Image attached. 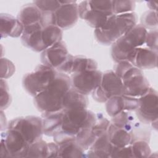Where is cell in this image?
<instances>
[{
	"instance_id": "obj_17",
	"label": "cell",
	"mask_w": 158,
	"mask_h": 158,
	"mask_svg": "<svg viewBox=\"0 0 158 158\" xmlns=\"http://www.w3.org/2000/svg\"><path fill=\"white\" fill-rule=\"evenodd\" d=\"M106 103V112L112 117L122 111L135 110L138 106V99L137 98L122 94L110 98Z\"/></svg>"
},
{
	"instance_id": "obj_26",
	"label": "cell",
	"mask_w": 158,
	"mask_h": 158,
	"mask_svg": "<svg viewBox=\"0 0 158 158\" xmlns=\"http://www.w3.org/2000/svg\"><path fill=\"white\" fill-rule=\"evenodd\" d=\"M59 146L58 157H84L85 151L77 144L76 139L64 141Z\"/></svg>"
},
{
	"instance_id": "obj_2",
	"label": "cell",
	"mask_w": 158,
	"mask_h": 158,
	"mask_svg": "<svg viewBox=\"0 0 158 158\" xmlns=\"http://www.w3.org/2000/svg\"><path fill=\"white\" fill-rule=\"evenodd\" d=\"M137 19L135 12L112 14L107 18L103 27L95 29V38L102 44L112 45L137 24Z\"/></svg>"
},
{
	"instance_id": "obj_11",
	"label": "cell",
	"mask_w": 158,
	"mask_h": 158,
	"mask_svg": "<svg viewBox=\"0 0 158 158\" xmlns=\"http://www.w3.org/2000/svg\"><path fill=\"white\" fill-rule=\"evenodd\" d=\"M1 140L4 144L9 157H27L30 144L18 131L7 129L2 133Z\"/></svg>"
},
{
	"instance_id": "obj_13",
	"label": "cell",
	"mask_w": 158,
	"mask_h": 158,
	"mask_svg": "<svg viewBox=\"0 0 158 158\" xmlns=\"http://www.w3.org/2000/svg\"><path fill=\"white\" fill-rule=\"evenodd\" d=\"M96 69H98V63L94 59L83 56H73L69 54L66 60L56 70L69 75Z\"/></svg>"
},
{
	"instance_id": "obj_19",
	"label": "cell",
	"mask_w": 158,
	"mask_h": 158,
	"mask_svg": "<svg viewBox=\"0 0 158 158\" xmlns=\"http://www.w3.org/2000/svg\"><path fill=\"white\" fill-rule=\"evenodd\" d=\"M96 114L88 110L85 122L75 136L77 144L85 151L88 150L97 138L92 132V127L96 123Z\"/></svg>"
},
{
	"instance_id": "obj_14",
	"label": "cell",
	"mask_w": 158,
	"mask_h": 158,
	"mask_svg": "<svg viewBox=\"0 0 158 158\" xmlns=\"http://www.w3.org/2000/svg\"><path fill=\"white\" fill-rule=\"evenodd\" d=\"M127 60L140 70L154 69L157 65V51L146 46L138 47L128 54Z\"/></svg>"
},
{
	"instance_id": "obj_33",
	"label": "cell",
	"mask_w": 158,
	"mask_h": 158,
	"mask_svg": "<svg viewBox=\"0 0 158 158\" xmlns=\"http://www.w3.org/2000/svg\"><path fill=\"white\" fill-rule=\"evenodd\" d=\"M146 30L149 28L153 30L157 25V10H149L143 14L141 18V24Z\"/></svg>"
},
{
	"instance_id": "obj_31",
	"label": "cell",
	"mask_w": 158,
	"mask_h": 158,
	"mask_svg": "<svg viewBox=\"0 0 158 158\" xmlns=\"http://www.w3.org/2000/svg\"><path fill=\"white\" fill-rule=\"evenodd\" d=\"M110 124V121L104 117L102 114H96V121L92 127V132L98 138L107 133Z\"/></svg>"
},
{
	"instance_id": "obj_16",
	"label": "cell",
	"mask_w": 158,
	"mask_h": 158,
	"mask_svg": "<svg viewBox=\"0 0 158 158\" xmlns=\"http://www.w3.org/2000/svg\"><path fill=\"white\" fill-rule=\"evenodd\" d=\"M69 54L66 45L62 40L43 51L41 61L43 65L56 70L66 60Z\"/></svg>"
},
{
	"instance_id": "obj_8",
	"label": "cell",
	"mask_w": 158,
	"mask_h": 158,
	"mask_svg": "<svg viewBox=\"0 0 158 158\" xmlns=\"http://www.w3.org/2000/svg\"><path fill=\"white\" fill-rule=\"evenodd\" d=\"M93 98L98 102H106L114 96L123 94L122 80L114 70H107L102 73L100 85L92 92Z\"/></svg>"
},
{
	"instance_id": "obj_12",
	"label": "cell",
	"mask_w": 158,
	"mask_h": 158,
	"mask_svg": "<svg viewBox=\"0 0 158 158\" xmlns=\"http://www.w3.org/2000/svg\"><path fill=\"white\" fill-rule=\"evenodd\" d=\"M61 6L54 14V25L61 29H68L77 22L79 14L75 1H59Z\"/></svg>"
},
{
	"instance_id": "obj_29",
	"label": "cell",
	"mask_w": 158,
	"mask_h": 158,
	"mask_svg": "<svg viewBox=\"0 0 158 158\" xmlns=\"http://www.w3.org/2000/svg\"><path fill=\"white\" fill-rule=\"evenodd\" d=\"M132 152L134 157L144 158L151 156V151L147 141L144 139H137L131 144Z\"/></svg>"
},
{
	"instance_id": "obj_32",
	"label": "cell",
	"mask_w": 158,
	"mask_h": 158,
	"mask_svg": "<svg viewBox=\"0 0 158 158\" xmlns=\"http://www.w3.org/2000/svg\"><path fill=\"white\" fill-rule=\"evenodd\" d=\"M33 3L41 12L44 13H54L61 6L60 1L57 0L34 1Z\"/></svg>"
},
{
	"instance_id": "obj_6",
	"label": "cell",
	"mask_w": 158,
	"mask_h": 158,
	"mask_svg": "<svg viewBox=\"0 0 158 158\" xmlns=\"http://www.w3.org/2000/svg\"><path fill=\"white\" fill-rule=\"evenodd\" d=\"M57 73V71L55 69L43 64L38 65L34 71L23 77V87L28 93L35 97L45 89Z\"/></svg>"
},
{
	"instance_id": "obj_35",
	"label": "cell",
	"mask_w": 158,
	"mask_h": 158,
	"mask_svg": "<svg viewBox=\"0 0 158 158\" xmlns=\"http://www.w3.org/2000/svg\"><path fill=\"white\" fill-rule=\"evenodd\" d=\"M10 103L8 86L6 81L1 78V110L6 109Z\"/></svg>"
},
{
	"instance_id": "obj_34",
	"label": "cell",
	"mask_w": 158,
	"mask_h": 158,
	"mask_svg": "<svg viewBox=\"0 0 158 158\" xmlns=\"http://www.w3.org/2000/svg\"><path fill=\"white\" fill-rule=\"evenodd\" d=\"M15 67L14 64L6 58L1 59V78H8L15 72Z\"/></svg>"
},
{
	"instance_id": "obj_36",
	"label": "cell",
	"mask_w": 158,
	"mask_h": 158,
	"mask_svg": "<svg viewBox=\"0 0 158 158\" xmlns=\"http://www.w3.org/2000/svg\"><path fill=\"white\" fill-rule=\"evenodd\" d=\"M110 157H134L131 145L129 144L122 148H117L114 146Z\"/></svg>"
},
{
	"instance_id": "obj_24",
	"label": "cell",
	"mask_w": 158,
	"mask_h": 158,
	"mask_svg": "<svg viewBox=\"0 0 158 158\" xmlns=\"http://www.w3.org/2000/svg\"><path fill=\"white\" fill-rule=\"evenodd\" d=\"M113 145L110 143L107 133L98 137L88 149L87 156L89 157H110Z\"/></svg>"
},
{
	"instance_id": "obj_21",
	"label": "cell",
	"mask_w": 158,
	"mask_h": 158,
	"mask_svg": "<svg viewBox=\"0 0 158 158\" xmlns=\"http://www.w3.org/2000/svg\"><path fill=\"white\" fill-rule=\"evenodd\" d=\"M64 112V109L56 112L42 113L43 134L49 136H54L61 131Z\"/></svg>"
},
{
	"instance_id": "obj_22",
	"label": "cell",
	"mask_w": 158,
	"mask_h": 158,
	"mask_svg": "<svg viewBox=\"0 0 158 158\" xmlns=\"http://www.w3.org/2000/svg\"><path fill=\"white\" fill-rule=\"evenodd\" d=\"M43 12L33 2L24 5L20 9L17 19L23 27L40 23L42 24Z\"/></svg>"
},
{
	"instance_id": "obj_39",
	"label": "cell",
	"mask_w": 158,
	"mask_h": 158,
	"mask_svg": "<svg viewBox=\"0 0 158 158\" xmlns=\"http://www.w3.org/2000/svg\"><path fill=\"white\" fill-rule=\"evenodd\" d=\"M0 156L1 157H9V155L8 151L4 144V143L1 140V147H0Z\"/></svg>"
},
{
	"instance_id": "obj_40",
	"label": "cell",
	"mask_w": 158,
	"mask_h": 158,
	"mask_svg": "<svg viewBox=\"0 0 158 158\" xmlns=\"http://www.w3.org/2000/svg\"><path fill=\"white\" fill-rule=\"evenodd\" d=\"M148 7L152 10H157V3L154 1H146Z\"/></svg>"
},
{
	"instance_id": "obj_20",
	"label": "cell",
	"mask_w": 158,
	"mask_h": 158,
	"mask_svg": "<svg viewBox=\"0 0 158 158\" xmlns=\"http://www.w3.org/2000/svg\"><path fill=\"white\" fill-rule=\"evenodd\" d=\"M1 38L10 36L17 38L21 36L23 31V26L18 19L8 14H1Z\"/></svg>"
},
{
	"instance_id": "obj_18",
	"label": "cell",
	"mask_w": 158,
	"mask_h": 158,
	"mask_svg": "<svg viewBox=\"0 0 158 158\" xmlns=\"http://www.w3.org/2000/svg\"><path fill=\"white\" fill-rule=\"evenodd\" d=\"M43 28V27L40 23L24 27L21 36L23 44L36 52L44 51L45 48L42 40Z\"/></svg>"
},
{
	"instance_id": "obj_27",
	"label": "cell",
	"mask_w": 158,
	"mask_h": 158,
	"mask_svg": "<svg viewBox=\"0 0 158 158\" xmlns=\"http://www.w3.org/2000/svg\"><path fill=\"white\" fill-rule=\"evenodd\" d=\"M62 30L55 25L45 26L42 30V40L45 49L62 41Z\"/></svg>"
},
{
	"instance_id": "obj_5",
	"label": "cell",
	"mask_w": 158,
	"mask_h": 158,
	"mask_svg": "<svg viewBox=\"0 0 158 158\" xmlns=\"http://www.w3.org/2000/svg\"><path fill=\"white\" fill-rule=\"evenodd\" d=\"M79 17L95 29L101 28L113 14L112 1H83L78 4Z\"/></svg>"
},
{
	"instance_id": "obj_15",
	"label": "cell",
	"mask_w": 158,
	"mask_h": 158,
	"mask_svg": "<svg viewBox=\"0 0 158 158\" xmlns=\"http://www.w3.org/2000/svg\"><path fill=\"white\" fill-rule=\"evenodd\" d=\"M88 113V109H64L61 130L75 136L83 126Z\"/></svg>"
},
{
	"instance_id": "obj_10",
	"label": "cell",
	"mask_w": 158,
	"mask_h": 158,
	"mask_svg": "<svg viewBox=\"0 0 158 158\" xmlns=\"http://www.w3.org/2000/svg\"><path fill=\"white\" fill-rule=\"evenodd\" d=\"M102 72L96 69L71 75L72 87L79 93L87 96L100 85Z\"/></svg>"
},
{
	"instance_id": "obj_1",
	"label": "cell",
	"mask_w": 158,
	"mask_h": 158,
	"mask_svg": "<svg viewBox=\"0 0 158 158\" xmlns=\"http://www.w3.org/2000/svg\"><path fill=\"white\" fill-rule=\"evenodd\" d=\"M72 87L70 77L57 72L55 78L42 92L34 97V104L41 112H52L63 109L62 100Z\"/></svg>"
},
{
	"instance_id": "obj_4",
	"label": "cell",
	"mask_w": 158,
	"mask_h": 158,
	"mask_svg": "<svg viewBox=\"0 0 158 158\" xmlns=\"http://www.w3.org/2000/svg\"><path fill=\"white\" fill-rule=\"evenodd\" d=\"M147 32L144 27L136 24L120 37L112 45L111 56L113 60L117 63L127 60V56L133 49L144 44Z\"/></svg>"
},
{
	"instance_id": "obj_25",
	"label": "cell",
	"mask_w": 158,
	"mask_h": 158,
	"mask_svg": "<svg viewBox=\"0 0 158 158\" xmlns=\"http://www.w3.org/2000/svg\"><path fill=\"white\" fill-rule=\"evenodd\" d=\"M88 100L84 95L71 87L65 94L62 100L63 109H87Z\"/></svg>"
},
{
	"instance_id": "obj_30",
	"label": "cell",
	"mask_w": 158,
	"mask_h": 158,
	"mask_svg": "<svg viewBox=\"0 0 158 158\" xmlns=\"http://www.w3.org/2000/svg\"><path fill=\"white\" fill-rule=\"evenodd\" d=\"M113 14H121L134 12L135 2L133 1H112Z\"/></svg>"
},
{
	"instance_id": "obj_7",
	"label": "cell",
	"mask_w": 158,
	"mask_h": 158,
	"mask_svg": "<svg viewBox=\"0 0 158 158\" xmlns=\"http://www.w3.org/2000/svg\"><path fill=\"white\" fill-rule=\"evenodd\" d=\"M7 129L18 131L31 144L42 138L43 119L41 117L33 115L17 117L9 122Z\"/></svg>"
},
{
	"instance_id": "obj_9",
	"label": "cell",
	"mask_w": 158,
	"mask_h": 158,
	"mask_svg": "<svg viewBox=\"0 0 158 158\" xmlns=\"http://www.w3.org/2000/svg\"><path fill=\"white\" fill-rule=\"evenodd\" d=\"M138 106L135 110L138 120L143 123L149 124L157 120L158 96L157 92L150 87L143 96L139 97Z\"/></svg>"
},
{
	"instance_id": "obj_38",
	"label": "cell",
	"mask_w": 158,
	"mask_h": 158,
	"mask_svg": "<svg viewBox=\"0 0 158 158\" xmlns=\"http://www.w3.org/2000/svg\"><path fill=\"white\" fill-rule=\"evenodd\" d=\"M59 146L54 143H48V157H58Z\"/></svg>"
},
{
	"instance_id": "obj_3",
	"label": "cell",
	"mask_w": 158,
	"mask_h": 158,
	"mask_svg": "<svg viewBox=\"0 0 158 158\" xmlns=\"http://www.w3.org/2000/svg\"><path fill=\"white\" fill-rule=\"evenodd\" d=\"M114 71L122 81L125 95L138 98L151 87L141 70L134 67L127 60L118 62Z\"/></svg>"
},
{
	"instance_id": "obj_37",
	"label": "cell",
	"mask_w": 158,
	"mask_h": 158,
	"mask_svg": "<svg viewBox=\"0 0 158 158\" xmlns=\"http://www.w3.org/2000/svg\"><path fill=\"white\" fill-rule=\"evenodd\" d=\"M157 30H151L147 32L144 43L146 47L157 51Z\"/></svg>"
},
{
	"instance_id": "obj_23",
	"label": "cell",
	"mask_w": 158,
	"mask_h": 158,
	"mask_svg": "<svg viewBox=\"0 0 158 158\" xmlns=\"http://www.w3.org/2000/svg\"><path fill=\"white\" fill-rule=\"evenodd\" d=\"M110 143L115 147L122 148L131 144L134 139L132 135L125 130L110 123L107 131Z\"/></svg>"
},
{
	"instance_id": "obj_28",
	"label": "cell",
	"mask_w": 158,
	"mask_h": 158,
	"mask_svg": "<svg viewBox=\"0 0 158 158\" xmlns=\"http://www.w3.org/2000/svg\"><path fill=\"white\" fill-rule=\"evenodd\" d=\"M48 143L41 138L30 145L27 157H48Z\"/></svg>"
}]
</instances>
